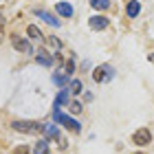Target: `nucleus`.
Listing matches in <instances>:
<instances>
[{"label":"nucleus","mask_w":154,"mask_h":154,"mask_svg":"<svg viewBox=\"0 0 154 154\" xmlns=\"http://www.w3.org/2000/svg\"><path fill=\"white\" fill-rule=\"evenodd\" d=\"M44 134L48 139H57L60 141V148H66V139L60 134V130H57V125H51V123H44Z\"/></svg>","instance_id":"nucleus-6"},{"label":"nucleus","mask_w":154,"mask_h":154,"mask_svg":"<svg viewBox=\"0 0 154 154\" xmlns=\"http://www.w3.org/2000/svg\"><path fill=\"white\" fill-rule=\"evenodd\" d=\"M33 154H51V150H48V143L44 141V139H40V141L33 145Z\"/></svg>","instance_id":"nucleus-11"},{"label":"nucleus","mask_w":154,"mask_h":154,"mask_svg":"<svg viewBox=\"0 0 154 154\" xmlns=\"http://www.w3.org/2000/svg\"><path fill=\"white\" fill-rule=\"evenodd\" d=\"M88 24H90V29H93V31H103V29H108V18L93 16V18L88 20Z\"/></svg>","instance_id":"nucleus-7"},{"label":"nucleus","mask_w":154,"mask_h":154,"mask_svg":"<svg viewBox=\"0 0 154 154\" xmlns=\"http://www.w3.org/2000/svg\"><path fill=\"white\" fill-rule=\"evenodd\" d=\"M68 93H71V90H60L57 99H55V103H53V110H60L62 103H66V101H68Z\"/></svg>","instance_id":"nucleus-12"},{"label":"nucleus","mask_w":154,"mask_h":154,"mask_svg":"<svg viewBox=\"0 0 154 154\" xmlns=\"http://www.w3.org/2000/svg\"><path fill=\"white\" fill-rule=\"evenodd\" d=\"M71 110H73L75 115H77V112H82V103H79V101H73V103H71Z\"/></svg>","instance_id":"nucleus-19"},{"label":"nucleus","mask_w":154,"mask_h":154,"mask_svg":"<svg viewBox=\"0 0 154 154\" xmlns=\"http://www.w3.org/2000/svg\"><path fill=\"white\" fill-rule=\"evenodd\" d=\"M35 60H38V64H42V66H51V64H53V60L48 57V55H46L44 51H38Z\"/></svg>","instance_id":"nucleus-13"},{"label":"nucleus","mask_w":154,"mask_h":154,"mask_svg":"<svg viewBox=\"0 0 154 154\" xmlns=\"http://www.w3.org/2000/svg\"><path fill=\"white\" fill-rule=\"evenodd\" d=\"M73 71H75V62H73V60H68V64H66V75H71Z\"/></svg>","instance_id":"nucleus-21"},{"label":"nucleus","mask_w":154,"mask_h":154,"mask_svg":"<svg viewBox=\"0 0 154 154\" xmlns=\"http://www.w3.org/2000/svg\"><path fill=\"white\" fill-rule=\"evenodd\" d=\"M2 33H5V31H2V24H0V42H2Z\"/></svg>","instance_id":"nucleus-23"},{"label":"nucleus","mask_w":154,"mask_h":154,"mask_svg":"<svg viewBox=\"0 0 154 154\" xmlns=\"http://www.w3.org/2000/svg\"><path fill=\"white\" fill-rule=\"evenodd\" d=\"M55 11H57L60 16H64V18H71L73 16V7L68 2H55Z\"/></svg>","instance_id":"nucleus-10"},{"label":"nucleus","mask_w":154,"mask_h":154,"mask_svg":"<svg viewBox=\"0 0 154 154\" xmlns=\"http://www.w3.org/2000/svg\"><path fill=\"white\" fill-rule=\"evenodd\" d=\"M51 79H53V84H57V86H64V84L68 82V75L66 73H53Z\"/></svg>","instance_id":"nucleus-16"},{"label":"nucleus","mask_w":154,"mask_h":154,"mask_svg":"<svg viewBox=\"0 0 154 154\" xmlns=\"http://www.w3.org/2000/svg\"><path fill=\"white\" fill-rule=\"evenodd\" d=\"M112 77H115V68H112V66H108V64L97 66V68H95V73H93V79H95V82H110Z\"/></svg>","instance_id":"nucleus-3"},{"label":"nucleus","mask_w":154,"mask_h":154,"mask_svg":"<svg viewBox=\"0 0 154 154\" xmlns=\"http://www.w3.org/2000/svg\"><path fill=\"white\" fill-rule=\"evenodd\" d=\"M35 16H38V18H42L46 24H51V26H60V20L55 18V16H51L48 11H44V9H35Z\"/></svg>","instance_id":"nucleus-8"},{"label":"nucleus","mask_w":154,"mask_h":154,"mask_svg":"<svg viewBox=\"0 0 154 154\" xmlns=\"http://www.w3.org/2000/svg\"><path fill=\"white\" fill-rule=\"evenodd\" d=\"M152 141V132L148 128H139L134 134H132V143L134 145H148Z\"/></svg>","instance_id":"nucleus-5"},{"label":"nucleus","mask_w":154,"mask_h":154,"mask_svg":"<svg viewBox=\"0 0 154 154\" xmlns=\"http://www.w3.org/2000/svg\"><path fill=\"white\" fill-rule=\"evenodd\" d=\"M48 44H51L53 48H60V46H62V42H60V40H55V35H53V38H48Z\"/></svg>","instance_id":"nucleus-20"},{"label":"nucleus","mask_w":154,"mask_h":154,"mask_svg":"<svg viewBox=\"0 0 154 154\" xmlns=\"http://www.w3.org/2000/svg\"><path fill=\"white\" fill-rule=\"evenodd\" d=\"M13 154H29V148H26V145H18V148L13 150Z\"/></svg>","instance_id":"nucleus-18"},{"label":"nucleus","mask_w":154,"mask_h":154,"mask_svg":"<svg viewBox=\"0 0 154 154\" xmlns=\"http://www.w3.org/2000/svg\"><path fill=\"white\" fill-rule=\"evenodd\" d=\"M26 33H29V38H31V40H35V42H40V40H42V31L38 29L35 24H31L29 29H26Z\"/></svg>","instance_id":"nucleus-15"},{"label":"nucleus","mask_w":154,"mask_h":154,"mask_svg":"<svg viewBox=\"0 0 154 154\" xmlns=\"http://www.w3.org/2000/svg\"><path fill=\"white\" fill-rule=\"evenodd\" d=\"M53 119H55V123L66 125V128H68V130H73V132H79V130H82L79 121H75V119H71V117L64 115V112H60V110H53Z\"/></svg>","instance_id":"nucleus-2"},{"label":"nucleus","mask_w":154,"mask_h":154,"mask_svg":"<svg viewBox=\"0 0 154 154\" xmlns=\"http://www.w3.org/2000/svg\"><path fill=\"white\" fill-rule=\"evenodd\" d=\"M139 11H141V2H139V0H130L128 7H125V13H128V18H137Z\"/></svg>","instance_id":"nucleus-9"},{"label":"nucleus","mask_w":154,"mask_h":154,"mask_svg":"<svg viewBox=\"0 0 154 154\" xmlns=\"http://www.w3.org/2000/svg\"><path fill=\"white\" fill-rule=\"evenodd\" d=\"M90 7L97 9V11H103V9L110 7V0H90Z\"/></svg>","instance_id":"nucleus-14"},{"label":"nucleus","mask_w":154,"mask_h":154,"mask_svg":"<svg viewBox=\"0 0 154 154\" xmlns=\"http://www.w3.org/2000/svg\"><path fill=\"white\" fill-rule=\"evenodd\" d=\"M11 128L18 130V132H24V134H40V132H44V123H38V121H13Z\"/></svg>","instance_id":"nucleus-1"},{"label":"nucleus","mask_w":154,"mask_h":154,"mask_svg":"<svg viewBox=\"0 0 154 154\" xmlns=\"http://www.w3.org/2000/svg\"><path fill=\"white\" fill-rule=\"evenodd\" d=\"M71 93H73V95H79V93H82V82H79V79H73V82H71Z\"/></svg>","instance_id":"nucleus-17"},{"label":"nucleus","mask_w":154,"mask_h":154,"mask_svg":"<svg viewBox=\"0 0 154 154\" xmlns=\"http://www.w3.org/2000/svg\"><path fill=\"white\" fill-rule=\"evenodd\" d=\"M148 60H150L152 64H154V53H150V55H148Z\"/></svg>","instance_id":"nucleus-22"},{"label":"nucleus","mask_w":154,"mask_h":154,"mask_svg":"<svg viewBox=\"0 0 154 154\" xmlns=\"http://www.w3.org/2000/svg\"><path fill=\"white\" fill-rule=\"evenodd\" d=\"M11 44L16 51H22L24 55H33V46L29 44V40L20 38V35H11Z\"/></svg>","instance_id":"nucleus-4"},{"label":"nucleus","mask_w":154,"mask_h":154,"mask_svg":"<svg viewBox=\"0 0 154 154\" xmlns=\"http://www.w3.org/2000/svg\"><path fill=\"white\" fill-rule=\"evenodd\" d=\"M137 154H141V152H137Z\"/></svg>","instance_id":"nucleus-24"}]
</instances>
